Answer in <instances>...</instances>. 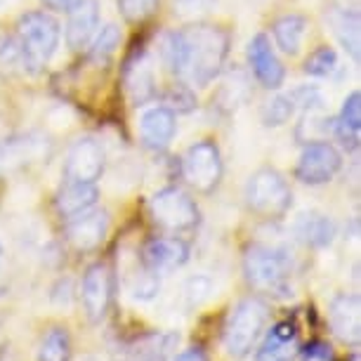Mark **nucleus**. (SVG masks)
I'll list each match as a JSON object with an SVG mask.
<instances>
[{"label":"nucleus","mask_w":361,"mask_h":361,"mask_svg":"<svg viewBox=\"0 0 361 361\" xmlns=\"http://www.w3.org/2000/svg\"><path fill=\"white\" fill-rule=\"evenodd\" d=\"M159 288H161V279L147 264H140V269H135L130 279H128V290H130V295L135 300H154Z\"/></svg>","instance_id":"29"},{"label":"nucleus","mask_w":361,"mask_h":361,"mask_svg":"<svg viewBox=\"0 0 361 361\" xmlns=\"http://www.w3.org/2000/svg\"><path fill=\"white\" fill-rule=\"evenodd\" d=\"M248 64L253 69L257 83L267 90H279L283 85L286 69L271 45L267 33H255L248 43Z\"/></svg>","instance_id":"11"},{"label":"nucleus","mask_w":361,"mask_h":361,"mask_svg":"<svg viewBox=\"0 0 361 361\" xmlns=\"http://www.w3.org/2000/svg\"><path fill=\"white\" fill-rule=\"evenodd\" d=\"M243 274H246L250 288L274 298H283L290 290L293 262L288 253L281 248L253 243L243 255Z\"/></svg>","instance_id":"3"},{"label":"nucleus","mask_w":361,"mask_h":361,"mask_svg":"<svg viewBox=\"0 0 361 361\" xmlns=\"http://www.w3.org/2000/svg\"><path fill=\"white\" fill-rule=\"evenodd\" d=\"M66 238L76 250H94L104 243L111 227V217L106 210H85L71 220H66Z\"/></svg>","instance_id":"13"},{"label":"nucleus","mask_w":361,"mask_h":361,"mask_svg":"<svg viewBox=\"0 0 361 361\" xmlns=\"http://www.w3.org/2000/svg\"><path fill=\"white\" fill-rule=\"evenodd\" d=\"M97 187L94 182H73V180H66L62 189L57 192V199H54V206H57L59 215L64 220H71L85 210H90L94 203H97Z\"/></svg>","instance_id":"19"},{"label":"nucleus","mask_w":361,"mask_h":361,"mask_svg":"<svg viewBox=\"0 0 361 361\" xmlns=\"http://www.w3.org/2000/svg\"><path fill=\"white\" fill-rule=\"evenodd\" d=\"M295 111H298V106H295V102H293V97L288 92L276 94L274 99H269L267 104L262 106V114H260L262 126L264 128H279V126L288 123Z\"/></svg>","instance_id":"28"},{"label":"nucleus","mask_w":361,"mask_h":361,"mask_svg":"<svg viewBox=\"0 0 361 361\" xmlns=\"http://www.w3.org/2000/svg\"><path fill=\"white\" fill-rule=\"evenodd\" d=\"M343 168V156L331 142L319 140V142H307V147L302 149L295 166V177L302 185H326Z\"/></svg>","instance_id":"8"},{"label":"nucleus","mask_w":361,"mask_h":361,"mask_svg":"<svg viewBox=\"0 0 361 361\" xmlns=\"http://www.w3.org/2000/svg\"><path fill=\"white\" fill-rule=\"evenodd\" d=\"M177 133V116L168 106H152L140 118V137L142 145L152 152H163L173 142Z\"/></svg>","instance_id":"15"},{"label":"nucleus","mask_w":361,"mask_h":361,"mask_svg":"<svg viewBox=\"0 0 361 361\" xmlns=\"http://www.w3.org/2000/svg\"><path fill=\"white\" fill-rule=\"evenodd\" d=\"M163 102H166L163 106H168L170 111H180V114L192 111V109L196 106L194 92L189 90V85H185V83L170 85L168 90H166V94H163Z\"/></svg>","instance_id":"31"},{"label":"nucleus","mask_w":361,"mask_h":361,"mask_svg":"<svg viewBox=\"0 0 361 361\" xmlns=\"http://www.w3.org/2000/svg\"><path fill=\"white\" fill-rule=\"evenodd\" d=\"M126 87L133 104L142 106L156 97V76L147 59H140L137 64H130L126 71Z\"/></svg>","instance_id":"25"},{"label":"nucleus","mask_w":361,"mask_h":361,"mask_svg":"<svg viewBox=\"0 0 361 361\" xmlns=\"http://www.w3.org/2000/svg\"><path fill=\"white\" fill-rule=\"evenodd\" d=\"M329 17V24L333 26V33L340 40V45L345 47L347 52L352 54L354 62H359L361 54V22H359V12L350 10V8H333L326 12Z\"/></svg>","instance_id":"21"},{"label":"nucleus","mask_w":361,"mask_h":361,"mask_svg":"<svg viewBox=\"0 0 361 361\" xmlns=\"http://www.w3.org/2000/svg\"><path fill=\"white\" fill-rule=\"evenodd\" d=\"M336 66H338V52L333 50L331 45H322V47H317L314 52H310V57L305 59L302 71L307 73V76L326 78L336 71Z\"/></svg>","instance_id":"30"},{"label":"nucleus","mask_w":361,"mask_h":361,"mask_svg":"<svg viewBox=\"0 0 361 361\" xmlns=\"http://www.w3.org/2000/svg\"><path fill=\"white\" fill-rule=\"evenodd\" d=\"M271 33H274V43L279 50L283 54L295 57L300 52V47H302L305 33H307V17L295 15V12L279 17L276 22L271 24Z\"/></svg>","instance_id":"23"},{"label":"nucleus","mask_w":361,"mask_h":361,"mask_svg":"<svg viewBox=\"0 0 361 361\" xmlns=\"http://www.w3.org/2000/svg\"><path fill=\"white\" fill-rule=\"evenodd\" d=\"M300 352L298 331L295 326L288 322L276 324L274 329L267 333L262 347L257 350V361H293Z\"/></svg>","instance_id":"20"},{"label":"nucleus","mask_w":361,"mask_h":361,"mask_svg":"<svg viewBox=\"0 0 361 361\" xmlns=\"http://www.w3.org/2000/svg\"><path fill=\"white\" fill-rule=\"evenodd\" d=\"M331 329L347 345H357L361 338V300L354 293H340L331 302Z\"/></svg>","instance_id":"16"},{"label":"nucleus","mask_w":361,"mask_h":361,"mask_svg":"<svg viewBox=\"0 0 361 361\" xmlns=\"http://www.w3.org/2000/svg\"><path fill=\"white\" fill-rule=\"evenodd\" d=\"M182 177L196 192H213L222 180V156L215 142L201 140L182 156Z\"/></svg>","instance_id":"7"},{"label":"nucleus","mask_w":361,"mask_h":361,"mask_svg":"<svg viewBox=\"0 0 361 361\" xmlns=\"http://www.w3.org/2000/svg\"><path fill=\"white\" fill-rule=\"evenodd\" d=\"M185 45V76L196 87H206L220 76L229 54V31L215 24H194L182 29Z\"/></svg>","instance_id":"1"},{"label":"nucleus","mask_w":361,"mask_h":361,"mask_svg":"<svg viewBox=\"0 0 361 361\" xmlns=\"http://www.w3.org/2000/svg\"><path fill=\"white\" fill-rule=\"evenodd\" d=\"M175 361H208V357L201 347H189V350H185L182 354H177Z\"/></svg>","instance_id":"35"},{"label":"nucleus","mask_w":361,"mask_h":361,"mask_svg":"<svg viewBox=\"0 0 361 361\" xmlns=\"http://www.w3.org/2000/svg\"><path fill=\"white\" fill-rule=\"evenodd\" d=\"M118 10L128 22H145L159 10V0H118Z\"/></svg>","instance_id":"32"},{"label":"nucleus","mask_w":361,"mask_h":361,"mask_svg":"<svg viewBox=\"0 0 361 361\" xmlns=\"http://www.w3.org/2000/svg\"><path fill=\"white\" fill-rule=\"evenodd\" d=\"M3 262H5V248H3V243H0V267H3Z\"/></svg>","instance_id":"37"},{"label":"nucleus","mask_w":361,"mask_h":361,"mask_svg":"<svg viewBox=\"0 0 361 361\" xmlns=\"http://www.w3.org/2000/svg\"><path fill=\"white\" fill-rule=\"evenodd\" d=\"M293 234L310 248H329L338 234V227L329 215L319 213V210H307V213L298 215L295 224H293Z\"/></svg>","instance_id":"18"},{"label":"nucleus","mask_w":361,"mask_h":361,"mask_svg":"<svg viewBox=\"0 0 361 361\" xmlns=\"http://www.w3.org/2000/svg\"><path fill=\"white\" fill-rule=\"evenodd\" d=\"M267 322V305L257 298H246L229 312V319L224 324V350L231 359H243L253 350L255 340Z\"/></svg>","instance_id":"4"},{"label":"nucleus","mask_w":361,"mask_h":361,"mask_svg":"<svg viewBox=\"0 0 361 361\" xmlns=\"http://www.w3.org/2000/svg\"><path fill=\"white\" fill-rule=\"evenodd\" d=\"M187 260L189 246L177 236H154L142 248V264H147L159 276L180 269Z\"/></svg>","instance_id":"12"},{"label":"nucleus","mask_w":361,"mask_h":361,"mask_svg":"<svg viewBox=\"0 0 361 361\" xmlns=\"http://www.w3.org/2000/svg\"><path fill=\"white\" fill-rule=\"evenodd\" d=\"M208 290H210V279L194 276V279H189L185 286V298L189 300V305H199L201 300L208 295Z\"/></svg>","instance_id":"33"},{"label":"nucleus","mask_w":361,"mask_h":361,"mask_svg":"<svg viewBox=\"0 0 361 361\" xmlns=\"http://www.w3.org/2000/svg\"><path fill=\"white\" fill-rule=\"evenodd\" d=\"M302 352H305V361H331V347L326 343H312Z\"/></svg>","instance_id":"34"},{"label":"nucleus","mask_w":361,"mask_h":361,"mask_svg":"<svg viewBox=\"0 0 361 361\" xmlns=\"http://www.w3.org/2000/svg\"><path fill=\"white\" fill-rule=\"evenodd\" d=\"M66 12V45L80 52L92 43L99 29V0H76Z\"/></svg>","instance_id":"14"},{"label":"nucleus","mask_w":361,"mask_h":361,"mask_svg":"<svg viewBox=\"0 0 361 361\" xmlns=\"http://www.w3.org/2000/svg\"><path fill=\"white\" fill-rule=\"evenodd\" d=\"M40 3L45 5L47 10H54V12H66L71 8L76 0H40Z\"/></svg>","instance_id":"36"},{"label":"nucleus","mask_w":361,"mask_h":361,"mask_svg":"<svg viewBox=\"0 0 361 361\" xmlns=\"http://www.w3.org/2000/svg\"><path fill=\"white\" fill-rule=\"evenodd\" d=\"M121 38H123V36H121V29L116 24H106L99 33H94L92 43L87 45V47H90V59H92V62L106 64L109 59L114 57V52L118 50Z\"/></svg>","instance_id":"27"},{"label":"nucleus","mask_w":361,"mask_h":361,"mask_svg":"<svg viewBox=\"0 0 361 361\" xmlns=\"http://www.w3.org/2000/svg\"><path fill=\"white\" fill-rule=\"evenodd\" d=\"M114 295V274L109 264L97 262L87 267L83 274V283H80V302H83L85 317L92 324H99L106 317L109 305H111Z\"/></svg>","instance_id":"9"},{"label":"nucleus","mask_w":361,"mask_h":361,"mask_svg":"<svg viewBox=\"0 0 361 361\" xmlns=\"http://www.w3.org/2000/svg\"><path fill=\"white\" fill-rule=\"evenodd\" d=\"M149 213L161 229L175 231V234L194 229L201 220L199 206L194 203V199H189V194L177 187L161 189L159 194H154L152 203H149Z\"/></svg>","instance_id":"6"},{"label":"nucleus","mask_w":361,"mask_h":361,"mask_svg":"<svg viewBox=\"0 0 361 361\" xmlns=\"http://www.w3.org/2000/svg\"><path fill=\"white\" fill-rule=\"evenodd\" d=\"M45 154L47 140L38 137V135H24V137L0 142V175L29 166V163L43 159Z\"/></svg>","instance_id":"17"},{"label":"nucleus","mask_w":361,"mask_h":361,"mask_svg":"<svg viewBox=\"0 0 361 361\" xmlns=\"http://www.w3.org/2000/svg\"><path fill=\"white\" fill-rule=\"evenodd\" d=\"M71 336L64 326H52L43 333L38 345V361H69Z\"/></svg>","instance_id":"26"},{"label":"nucleus","mask_w":361,"mask_h":361,"mask_svg":"<svg viewBox=\"0 0 361 361\" xmlns=\"http://www.w3.org/2000/svg\"><path fill=\"white\" fill-rule=\"evenodd\" d=\"M106 166V152L99 140L80 137L66 154L64 177L73 182H97Z\"/></svg>","instance_id":"10"},{"label":"nucleus","mask_w":361,"mask_h":361,"mask_svg":"<svg viewBox=\"0 0 361 361\" xmlns=\"http://www.w3.org/2000/svg\"><path fill=\"white\" fill-rule=\"evenodd\" d=\"M59 38H62V26L50 12L36 10L19 17L15 40L19 45L24 69L36 73L50 64L59 47Z\"/></svg>","instance_id":"2"},{"label":"nucleus","mask_w":361,"mask_h":361,"mask_svg":"<svg viewBox=\"0 0 361 361\" xmlns=\"http://www.w3.org/2000/svg\"><path fill=\"white\" fill-rule=\"evenodd\" d=\"M246 203L255 215L276 220L286 215L293 203V192L286 177L274 168H260L250 175L246 185Z\"/></svg>","instance_id":"5"},{"label":"nucleus","mask_w":361,"mask_h":361,"mask_svg":"<svg viewBox=\"0 0 361 361\" xmlns=\"http://www.w3.org/2000/svg\"><path fill=\"white\" fill-rule=\"evenodd\" d=\"M248 94H250L248 76L241 69H231L227 76L222 78L220 87H217V92L213 97V104L220 109V111L231 114L248 99Z\"/></svg>","instance_id":"24"},{"label":"nucleus","mask_w":361,"mask_h":361,"mask_svg":"<svg viewBox=\"0 0 361 361\" xmlns=\"http://www.w3.org/2000/svg\"><path fill=\"white\" fill-rule=\"evenodd\" d=\"M85 361H94V359H85Z\"/></svg>","instance_id":"38"},{"label":"nucleus","mask_w":361,"mask_h":361,"mask_svg":"<svg viewBox=\"0 0 361 361\" xmlns=\"http://www.w3.org/2000/svg\"><path fill=\"white\" fill-rule=\"evenodd\" d=\"M333 135L340 140L347 152H354L361 140V94L354 90L350 97L343 102L340 116L333 121Z\"/></svg>","instance_id":"22"}]
</instances>
